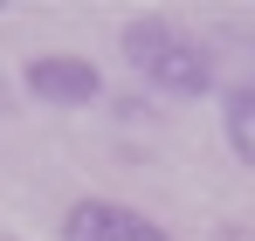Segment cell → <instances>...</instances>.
Wrapping results in <instances>:
<instances>
[{
  "instance_id": "cell-1",
  "label": "cell",
  "mask_w": 255,
  "mask_h": 241,
  "mask_svg": "<svg viewBox=\"0 0 255 241\" xmlns=\"http://www.w3.org/2000/svg\"><path fill=\"white\" fill-rule=\"evenodd\" d=\"M118 48H125L131 76L145 90H159V97H207L214 90V55L166 14H131Z\"/></svg>"
},
{
  "instance_id": "cell-4",
  "label": "cell",
  "mask_w": 255,
  "mask_h": 241,
  "mask_svg": "<svg viewBox=\"0 0 255 241\" xmlns=\"http://www.w3.org/2000/svg\"><path fill=\"white\" fill-rule=\"evenodd\" d=\"M221 131H228V152L242 165H255V83L221 97Z\"/></svg>"
},
{
  "instance_id": "cell-3",
  "label": "cell",
  "mask_w": 255,
  "mask_h": 241,
  "mask_svg": "<svg viewBox=\"0 0 255 241\" xmlns=\"http://www.w3.org/2000/svg\"><path fill=\"white\" fill-rule=\"evenodd\" d=\"M62 241H172V235L125 200H76L62 214Z\"/></svg>"
},
{
  "instance_id": "cell-2",
  "label": "cell",
  "mask_w": 255,
  "mask_h": 241,
  "mask_svg": "<svg viewBox=\"0 0 255 241\" xmlns=\"http://www.w3.org/2000/svg\"><path fill=\"white\" fill-rule=\"evenodd\" d=\"M21 90L35 97V104H55V111H76V104H97L104 97V76H97V62L90 55H35L28 69H21Z\"/></svg>"
}]
</instances>
